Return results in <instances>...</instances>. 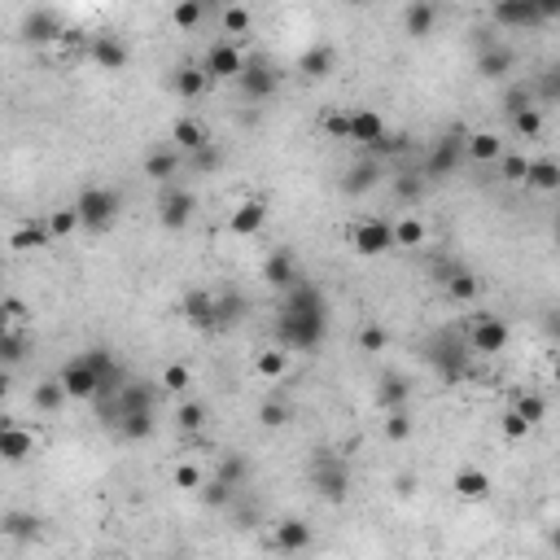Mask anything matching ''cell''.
I'll return each mask as SVG.
<instances>
[{"label": "cell", "mask_w": 560, "mask_h": 560, "mask_svg": "<svg viewBox=\"0 0 560 560\" xmlns=\"http://www.w3.org/2000/svg\"><path fill=\"white\" fill-rule=\"evenodd\" d=\"M158 403V394H153V386H123L118 390V416H127V411H153Z\"/></svg>", "instance_id": "1f68e13d"}, {"label": "cell", "mask_w": 560, "mask_h": 560, "mask_svg": "<svg viewBox=\"0 0 560 560\" xmlns=\"http://www.w3.org/2000/svg\"><path fill=\"white\" fill-rule=\"evenodd\" d=\"M512 127H516L521 136H539V132H543V110H539V105H530V110L512 114Z\"/></svg>", "instance_id": "f907efd6"}, {"label": "cell", "mask_w": 560, "mask_h": 560, "mask_svg": "<svg viewBox=\"0 0 560 560\" xmlns=\"http://www.w3.org/2000/svg\"><path fill=\"white\" fill-rule=\"evenodd\" d=\"M127 442H141V438H150L153 434V411H127V416H118V425H114Z\"/></svg>", "instance_id": "e575fe53"}, {"label": "cell", "mask_w": 560, "mask_h": 560, "mask_svg": "<svg viewBox=\"0 0 560 560\" xmlns=\"http://www.w3.org/2000/svg\"><path fill=\"white\" fill-rule=\"evenodd\" d=\"M263 223H267V206L258 202V198H250V202H241L232 210V223H228V228H232L237 237H255Z\"/></svg>", "instance_id": "7402d4cb"}, {"label": "cell", "mask_w": 560, "mask_h": 560, "mask_svg": "<svg viewBox=\"0 0 560 560\" xmlns=\"http://www.w3.org/2000/svg\"><path fill=\"white\" fill-rule=\"evenodd\" d=\"M184 320L193 324V329H219V315H215V294H206V289H193L189 298H184Z\"/></svg>", "instance_id": "ffe728a7"}, {"label": "cell", "mask_w": 560, "mask_h": 560, "mask_svg": "<svg viewBox=\"0 0 560 560\" xmlns=\"http://www.w3.org/2000/svg\"><path fill=\"white\" fill-rule=\"evenodd\" d=\"M189 381H193V377H189V368H184V363H171V368L162 372V390H171V394L189 390Z\"/></svg>", "instance_id": "9f6ffc18"}, {"label": "cell", "mask_w": 560, "mask_h": 560, "mask_svg": "<svg viewBox=\"0 0 560 560\" xmlns=\"http://www.w3.org/2000/svg\"><path fill=\"white\" fill-rule=\"evenodd\" d=\"M31 451H36V438H31L22 425H4V429H0V459H4V464H22Z\"/></svg>", "instance_id": "d6986e66"}, {"label": "cell", "mask_w": 560, "mask_h": 560, "mask_svg": "<svg viewBox=\"0 0 560 560\" xmlns=\"http://www.w3.org/2000/svg\"><path fill=\"white\" fill-rule=\"evenodd\" d=\"M40 530H45V521H40L36 512H4V516H0V534H4V539L31 543V539H40Z\"/></svg>", "instance_id": "44dd1931"}, {"label": "cell", "mask_w": 560, "mask_h": 560, "mask_svg": "<svg viewBox=\"0 0 560 560\" xmlns=\"http://www.w3.org/2000/svg\"><path fill=\"white\" fill-rule=\"evenodd\" d=\"M175 171H180V153L175 150H153L150 158H145V175L158 180V184H171Z\"/></svg>", "instance_id": "f546056e"}, {"label": "cell", "mask_w": 560, "mask_h": 560, "mask_svg": "<svg viewBox=\"0 0 560 560\" xmlns=\"http://www.w3.org/2000/svg\"><path fill=\"white\" fill-rule=\"evenodd\" d=\"M45 228H49V237H70V232L79 228V215H75V206H66V210H53Z\"/></svg>", "instance_id": "7dc6e473"}, {"label": "cell", "mask_w": 560, "mask_h": 560, "mask_svg": "<svg viewBox=\"0 0 560 560\" xmlns=\"http://www.w3.org/2000/svg\"><path fill=\"white\" fill-rule=\"evenodd\" d=\"M512 411H516V416H521V420H525V425L534 429V425H539V420L548 416V399H543V394H521Z\"/></svg>", "instance_id": "60d3db41"}, {"label": "cell", "mask_w": 560, "mask_h": 560, "mask_svg": "<svg viewBox=\"0 0 560 560\" xmlns=\"http://www.w3.org/2000/svg\"><path fill=\"white\" fill-rule=\"evenodd\" d=\"M258 372H263V377H285V372H289V351H280V346L263 351V355H258Z\"/></svg>", "instance_id": "f6af8a7d"}, {"label": "cell", "mask_w": 560, "mask_h": 560, "mask_svg": "<svg viewBox=\"0 0 560 560\" xmlns=\"http://www.w3.org/2000/svg\"><path fill=\"white\" fill-rule=\"evenodd\" d=\"M504 346H508V324L499 315H482L468 333V351L473 355H499Z\"/></svg>", "instance_id": "9c48e42d"}, {"label": "cell", "mask_w": 560, "mask_h": 560, "mask_svg": "<svg viewBox=\"0 0 560 560\" xmlns=\"http://www.w3.org/2000/svg\"><path fill=\"white\" fill-rule=\"evenodd\" d=\"M66 403V390H61V381L53 377V381H40L36 390H31V408L36 411H57Z\"/></svg>", "instance_id": "d590c367"}, {"label": "cell", "mask_w": 560, "mask_h": 560, "mask_svg": "<svg viewBox=\"0 0 560 560\" xmlns=\"http://www.w3.org/2000/svg\"><path fill=\"white\" fill-rule=\"evenodd\" d=\"M193 193L189 189H166L162 193V202H158V219H162V228H171V232H180L189 219H193Z\"/></svg>", "instance_id": "4fadbf2b"}, {"label": "cell", "mask_w": 560, "mask_h": 560, "mask_svg": "<svg viewBox=\"0 0 560 560\" xmlns=\"http://www.w3.org/2000/svg\"><path fill=\"white\" fill-rule=\"evenodd\" d=\"M499 171H504V180H512V184H521V180H525V171H530V162H525L521 153H504Z\"/></svg>", "instance_id": "680465c9"}, {"label": "cell", "mask_w": 560, "mask_h": 560, "mask_svg": "<svg viewBox=\"0 0 560 560\" xmlns=\"http://www.w3.org/2000/svg\"><path fill=\"white\" fill-rule=\"evenodd\" d=\"M219 162H223V153L215 150V145H210V141H206L202 150L193 153V166H198V171H215V166H219Z\"/></svg>", "instance_id": "94428289"}, {"label": "cell", "mask_w": 560, "mask_h": 560, "mask_svg": "<svg viewBox=\"0 0 560 560\" xmlns=\"http://www.w3.org/2000/svg\"><path fill=\"white\" fill-rule=\"evenodd\" d=\"M263 280H267L276 294L294 289V285L303 280V276H298V258L289 255L285 246H280V250H272V255H267V263H263Z\"/></svg>", "instance_id": "7c38bea8"}, {"label": "cell", "mask_w": 560, "mask_h": 560, "mask_svg": "<svg viewBox=\"0 0 560 560\" xmlns=\"http://www.w3.org/2000/svg\"><path fill=\"white\" fill-rule=\"evenodd\" d=\"M459 153H464V132H447V136H438L434 141V150H429V158H425V171L420 175H429V180H442V175H451L459 162Z\"/></svg>", "instance_id": "ba28073f"}, {"label": "cell", "mask_w": 560, "mask_h": 560, "mask_svg": "<svg viewBox=\"0 0 560 560\" xmlns=\"http://www.w3.org/2000/svg\"><path fill=\"white\" fill-rule=\"evenodd\" d=\"M79 359H84V363H88L97 377H114V372H118V363H114V355H110L105 346H93L88 355H79Z\"/></svg>", "instance_id": "db71d44e"}, {"label": "cell", "mask_w": 560, "mask_h": 560, "mask_svg": "<svg viewBox=\"0 0 560 560\" xmlns=\"http://www.w3.org/2000/svg\"><path fill=\"white\" fill-rule=\"evenodd\" d=\"M442 285H447V294H451L456 303H473V298H477V289H482V285H477V276H473L468 267H447V280H442Z\"/></svg>", "instance_id": "4dcf8cb0"}, {"label": "cell", "mask_w": 560, "mask_h": 560, "mask_svg": "<svg viewBox=\"0 0 560 560\" xmlns=\"http://www.w3.org/2000/svg\"><path fill=\"white\" fill-rule=\"evenodd\" d=\"M363 150H368V158H372V162H381V158H390V153H403V150H408V141L386 132L381 141H372V145H363Z\"/></svg>", "instance_id": "f5cc1de1"}, {"label": "cell", "mask_w": 560, "mask_h": 560, "mask_svg": "<svg viewBox=\"0 0 560 560\" xmlns=\"http://www.w3.org/2000/svg\"><path fill=\"white\" fill-rule=\"evenodd\" d=\"M451 491H456L459 499H486L491 495V473L486 468H459Z\"/></svg>", "instance_id": "603a6c76"}, {"label": "cell", "mask_w": 560, "mask_h": 560, "mask_svg": "<svg viewBox=\"0 0 560 560\" xmlns=\"http://www.w3.org/2000/svg\"><path fill=\"white\" fill-rule=\"evenodd\" d=\"M411 399V381L403 372H386L381 381H377V403L386 411H403Z\"/></svg>", "instance_id": "ac0fdd59"}, {"label": "cell", "mask_w": 560, "mask_h": 560, "mask_svg": "<svg viewBox=\"0 0 560 560\" xmlns=\"http://www.w3.org/2000/svg\"><path fill=\"white\" fill-rule=\"evenodd\" d=\"M206 70L202 66H180L175 75H171V88H175V97H184V101H193V97H202L206 93Z\"/></svg>", "instance_id": "4316f807"}, {"label": "cell", "mask_w": 560, "mask_h": 560, "mask_svg": "<svg viewBox=\"0 0 560 560\" xmlns=\"http://www.w3.org/2000/svg\"><path fill=\"white\" fill-rule=\"evenodd\" d=\"M237 84H241V97H246V101H267V97L276 93V84H280V70H276L267 57H246Z\"/></svg>", "instance_id": "5b68a950"}, {"label": "cell", "mask_w": 560, "mask_h": 560, "mask_svg": "<svg viewBox=\"0 0 560 560\" xmlns=\"http://www.w3.org/2000/svg\"><path fill=\"white\" fill-rule=\"evenodd\" d=\"M298 70H303L306 79H324V75H333V49H329V45L306 49L303 61H298Z\"/></svg>", "instance_id": "d6a6232c"}, {"label": "cell", "mask_w": 560, "mask_h": 560, "mask_svg": "<svg viewBox=\"0 0 560 560\" xmlns=\"http://www.w3.org/2000/svg\"><path fill=\"white\" fill-rule=\"evenodd\" d=\"M171 141H175V153L184 150V153H198L210 141L206 136V127L198 123V118H175V127H171Z\"/></svg>", "instance_id": "484cf974"}, {"label": "cell", "mask_w": 560, "mask_h": 560, "mask_svg": "<svg viewBox=\"0 0 560 560\" xmlns=\"http://www.w3.org/2000/svg\"><path fill=\"white\" fill-rule=\"evenodd\" d=\"M66 36V22L57 9H27L22 13V40L31 45H49V40H61Z\"/></svg>", "instance_id": "8fae6325"}, {"label": "cell", "mask_w": 560, "mask_h": 560, "mask_svg": "<svg viewBox=\"0 0 560 560\" xmlns=\"http://www.w3.org/2000/svg\"><path fill=\"white\" fill-rule=\"evenodd\" d=\"M394 193H399L403 202H420V198H425V175H420V171H403V175L394 180Z\"/></svg>", "instance_id": "ee69618b"}, {"label": "cell", "mask_w": 560, "mask_h": 560, "mask_svg": "<svg viewBox=\"0 0 560 560\" xmlns=\"http://www.w3.org/2000/svg\"><path fill=\"white\" fill-rule=\"evenodd\" d=\"M250 22H255V13H250L246 4H228V9H223V31H228V36L250 31Z\"/></svg>", "instance_id": "bcb514c9"}, {"label": "cell", "mask_w": 560, "mask_h": 560, "mask_svg": "<svg viewBox=\"0 0 560 560\" xmlns=\"http://www.w3.org/2000/svg\"><path fill=\"white\" fill-rule=\"evenodd\" d=\"M346 141H355V145H372V141H381L386 136V118L377 114V110H351L346 114Z\"/></svg>", "instance_id": "2e32d148"}, {"label": "cell", "mask_w": 560, "mask_h": 560, "mask_svg": "<svg viewBox=\"0 0 560 560\" xmlns=\"http://www.w3.org/2000/svg\"><path fill=\"white\" fill-rule=\"evenodd\" d=\"M4 394H9V377L0 372V399H4Z\"/></svg>", "instance_id": "03108f58"}, {"label": "cell", "mask_w": 560, "mask_h": 560, "mask_svg": "<svg viewBox=\"0 0 560 560\" xmlns=\"http://www.w3.org/2000/svg\"><path fill=\"white\" fill-rule=\"evenodd\" d=\"M202 482H206V477H202V468H198V464H180V468H175V486H180V491H198Z\"/></svg>", "instance_id": "91938a15"}, {"label": "cell", "mask_w": 560, "mask_h": 560, "mask_svg": "<svg viewBox=\"0 0 560 560\" xmlns=\"http://www.w3.org/2000/svg\"><path fill=\"white\" fill-rule=\"evenodd\" d=\"M250 311V303L241 298V294H223V298H215V315H219V329L223 324H237L241 315Z\"/></svg>", "instance_id": "74e56055"}, {"label": "cell", "mask_w": 560, "mask_h": 560, "mask_svg": "<svg viewBox=\"0 0 560 560\" xmlns=\"http://www.w3.org/2000/svg\"><path fill=\"white\" fill-rule=\"evenodd\" d=\"M202 18H206V4H198V0H184V4H175V13H171V22H175V27H184V31H189V27H198Z\"/></svg>", "instance_id": "816d5d0a"}, {"label": "cell", "mask_w": 560, "mask_h": 560, "mask_svg": "<svg viewBox=\"0 0 560 560\" xmlns=\"http://www.w3.org/2000/svg\"><path fill=\"white\" fill-rule=\"evenodd\" d=\"M425 355H429V363L438 368V377H442V381H459V377L468 372V355H473V351H468L464 342H456L451 333H442V337H434V342H429V351H425Z\"/></svg>", "instance_id": "277c9868"}, {"label": "cell", "mask_w": 560, "mask_h": 560, "mask_svg": "<svg viewBox=\"0 0 560 560\" xmlns=\"http://www.w3.org/2000/svg\"><path fill=\"white\" fill-rule=\"evenodd\" d=\"M198 495H202L206 508H223V504L232 499V486H223L219 477H210V482H202V486H198Z\"/></svg>", "instance_id": "c3c4849f"}, {"label": "cell", "mask_w": 560, "mask_h": 560, "mask_svg": "<svg viewBox=\"0 0 560 560\" xmlns=\"http://www.w3.org/2000/svg\"><path fill=\"white\" fill-rule=\"evenodd\" d=\"M311 486H315L320 499L346 504L351 499V464L342 456H333V451H315V459H311Z\"/></svg>", "instance_id": "7a4b0ae2"}, {"label": "cell", "mask_w": 560, "mask_h": 560, "mask_svg": "<svg viewBox=\"0 0 560 560\" xmlns=\"http://www.w3.org/2000/svg\"><path fill=\"white\" fill-rule=\"evenodd\" d=\"M61 390H66V399H93L97 394V386H101V377L84 363V359H70L66 368H61Z\"/></svg>", "instance_id": "5bb4252c"}, {"label": "cell", "mask_w": 560, "mask_h": 560, "mask_svg": "<svg viewBox=\"0 0 560 560\" xmlns=\"http://www.w3.org/2000/svg\"><path fill=\"white\" fill-rule=\"evenodd\" d=\"M556 88H560V79L556 75H548V79H543V97H556Z\"/></svg>", "instance_id": "e7e4bbea"}, {"label": "cell", "mask_w": 560, "mask_h": 560, "mask_svg": "<svg viewBox=\"0 0 560 560\" xmlns=\"http://www.w3.org/2000/svg\"><path fill=\"white\" fill-rule=\"evenodd\" d=\"M525 184H534V189L552 193V189H560V166L552 162V158H539V162H530V171H525Z\"/></svg>", "instance_id": "836d02e7"}, {"label": "cell", "mask_w": 560, "mask_h": 560, "mask_svg": "<svg viewBox=\"0 0 560 560\" xmlns=\"http://www.w3.org/2000/svg\"><path fill=\"white\" fill-rule=\"evenodd\" d=\"M53 237H49V228L45 223H27V228H18L13 237H9V246L13 250H40V246H49Z\"/></svg>", "instance_id": "8d00e7d4"}, {"label": "cell", "mask_w": 560, "mask_h": 560, "mask_svg": "<svg viewBox=\"0 0 560 560\" xmlns=\"http://www.w3.org/2000/svg\"><path fill=\"white\" fill-rule=\"evenodd\" d=\"M258 425H263V429H280V425H289V403H285V399H267V403L258 408Z\"/></svg>", "instance_id": "b9f144b4"}, {"label": "cell", "mask_w": 560, "mask_h": 560, "mask_svg": "<svg viewBox=\"0 0 560 560\" xmlns=\"http://www.w3.org/2000/svg\"><path fill=\"white\" fill-rule=\"evenodd\" d=\"M556 13H560V4H530V0H504V4L491 9V18L499 27H534V22L556 18Z\"/></svg>", "instance_id": "52a82bcc"}, {"label": "cell", "mask_w": 560, "mask_h": 560, "mask_svg": "<svg viewBox=\"0 0 560 560\" xmlns=\"http://www.w3.org/2000/svg\"><path fill=\"white\" fill-rule=\"evenodd\" d=\"M508 70H512V49H504V45L482 49V57H477V75L482 79H504Z\"/></svg>", "instance_id": "83f0119b"}, {"label": "cell", "mask_w": 560, "mask_h": 560, "mask_svg": "<svg viewBox=\"0 0 560 560\" xmlns=\"http://www.w3.org/2000/svg\"><path fill=\"white\" fill-rule=\"evenodd\" d=\"M434 22H438V4H429V0H420V4H408V9H403V31L416 36V40L429 36Z\"/></svg>", "instance_id": "d4e9b609"}, {"label": "cell", "mask_w": 560, "mask_h": 560, "mask_svg": "<svg viewBox=\"0 0 560 560\" xmlns=\"http://www.w3.org/2000/svg\"><path fill=\"white\" fill-rule=\"evenodd\" d=\"M351 246H355L363 258L394 250V223H390V219H359L355 228H351Z\"/></svg>", "instance_id": "8992f818"}, {"label": "cell", "mask_w": 560, "mask_h": 560, "mask_svg": "<svg viewBox=\"0 0 560 560\" xmlns=\"http://www.w3.org/2000/svg\"><path fill=\"white\" fill-rule=\"evenodd\" d=\"M223 486H237V482H246L250 477V459L246 456H223L219 459V473H215Z\"/></svg>", "instance_id": "f35d334b"}, {"label": "cell", "mask_w": 560, "mask_h": 560, "mask_svg": "<svg viewBox=\"0 0 560 560\" xmlns=\"http://www.w3.org/2000/svg\"><path fill=\"white\" fill-rule=\"evenodd\" d=\"M123 210V193L118 189H105V184H88L79 198H75V215H79V228L88 232H105Z\"/></svg>", "instance_id": "3957f363"}, {"label": "cell", "mask_w": 560, "mask_h": 560, "mask_svg": "<svg viewBox=\"0 0 560 560\" xmlns=\"http://www.w3.org/2000/svg\"><path fill=\"white\" fill-rule=\"evenodd\" d=\"M272 543H276L280 552H306V548L315 543V530L306 525L303 516H285V521L276 525V534H272Z\"/></svg>", "instance_id": "9a60e30c"}, {"label": "cell", "mask_w": 560, "mask_h": 560, "mask_svg": "<svg viewBox=\"0 0 560 560\" xmlns=\"http://www.w3.org/2000/svg\"><path fill=\"white\" fill-rule=\"evenodd\" d=\"M241 66H246V53L237 49L232 40H219V45L206 49V61H202L206 79H237Z\"/></svg>", "instance_id": "30bf717a"}, {"label": "cell", "mask_w": 560, "mask_h": 560, "mask_svg": "<svg viewBox=\"0 0 560 560\" xmlns=\"http://www.w3.org/2000/svg\"><path fill=\"white\" fill-rule=\"evenodd\" d=\"M530 105H534V93H530L525 84H512L508 97H504V110H508V114H521V110H530Z\"/></svg>", "instance_id": "6f0895ef"}, {"label": "cell", "mask_w": 560, "mask_h": 560, "mask_svg": "<svg viewBox=\"0 0 560 560\" xmlns=\"http://www.w3.org/2000/svg\"><path fill=\"white\" fill-rule=\"evenodd\" d=\"M329 337V298L315 280H298L280 294L276 311V342L280 351H320Z\"/></svg>", "instance_id": "6da1fadb"}, {"label": "cell", "mask_w": 560, "mask_h": 560, "mask_svg": "<svg viewBox=\"0 0 560 560\" xmlns=\"http://www.w3.org/2000/svg\"><path fill=\"white\" fill-rule=\"evenodd\" d=\"M464 150L473 162H495V158H504V141L495 132H473V136H464Z\"/></svg>", "instance_id": "f1b7e54d"}, {"label": "cell", "mask_w": 560, "mask_h": 560, "mask_svg": "<svg viewBox=\"0 0 560 560\" xmlns=\"http://www.w3.org/2000/svg\"><path fill=\"white\" fill-rule=\"evenodd\" d=\"M390 346V333L381 329V324H368L363 333H359V351H368V355H377V351H386Z\"/></svg>", "instance_id": "11a10c76"}, {"label": "cell", "mask_w": 560, "mask_h": 560, "mask_svg": "<svg viewBox=\"0 0 560 560\" xmlns=\"http://www.w3.org/2000/svg\"><path fill=\"white\" fill-rule=\"evenodd\" d=\"M346 127H351V123H346V114H324V132H329V136L346 141Z\"/></svg>", "instance_id": "6125c7cd"}, {"label": "cell", "mask_w": 560, "mask_h": 560, "mask_svg": "<svg viewBox=\"0 0 560 560\" xmlns=\"http://www.w3.org/2000/svg\"><path fill=\"white\" fill-rule=\"evenodd\" d=\"M381 175H386V166L372 162V158H363V162H355V166L342 175V193H346V198H363L368 189L381 184Z\"/></svg>", "instance_id": "e0dca14e"}, {"label": "cell", "mask_w": 560, "mask_h": 560, "mask_svg": "<svg viewBox=\"0 0 560 560\" xmlns=\"http://www.w3.org/2000/svg\"><path fill=\"white\" fill-rule=\"evenodd\" d=\"M394 246H425V223L416 219V215H408V219H399L394 223Z\"/></svg>", "instance_id": "ab89813d"}, {"label": "cell", "mask_w": 560, "mask_h": 560, "mask_svg": "<svg viewBox=\"0 0 560 560\" xmlns=\"http://www.w3.org/2000/svg\"><path fill=\"white\" fill-rule=\"evenodd\" d=\"M93 61L105 66V70H123L127 66V45L118 36H97L93 40Z\"/></svg>", "instance_id": "cb8c5ba5"}, {"label": "cell", "mask_w": 560, "mask_h": 560, "mask_svg": "<svg viewBox=\"0 0 560 560\" xmlns=\"http://www.w3.org/2000/svg\"><path fill=\"white\" fill-rule=\"evenodd\" d=\"M386 438H390V442H408V438H411L408 408H403V411H386Z\"/></svg>", "instance_id": "681fc988"}, {"label": "cell", "mask_w": 560, "mask_h": 560, "mask_svg": "<svg viewBox=\"0 0 560 560\" xmlns=\"http://www.w3.org/2000/svg\"><path fill=\"white\" fill-rule=\"evenodd\" d=\"M0 363H4V355H0Z\"/></svg>", "instance_id": "003e7915"}, {"label": "cell", "mask_w": 560, "mask_h": 560, "mask_svg": "<svg viewBox=\"0 0 560 560\" xmlns=\"http://www.w3.org/2000/svg\"><path fill=\"white\" fill-rule=\"evenodd\" d=\"M504 434H508V438H525V434H530V425H525L516 411H508V416H504Z\"/></svg>", "instance_id": "be15d7a7"}, {"label": "cell", "mask_w": 560, "mask_h": 560, "mask_svg": "<svg viewBox=\"0 0 560 560\" xmlns=\"http://www.w3.org/2000/svg\"><path fill=\"white\" fill-rule=\"evenodd\" d=\"M206 420H210V411H206V403H184V408L175 411V425L184 429V434H198Z\"/></svg>", "instance_id": "7bdbcfd3"}]
</instances>
